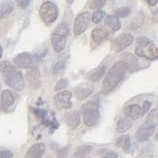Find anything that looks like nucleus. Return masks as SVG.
<instances>
[{
  "label": "nucleus",
  "mask_w": 158,
  "mask_h": 158,
  "mask_svg": "<svg viewBox=\"0 0 158 158\" xmlns=\"http://www.w3.org/2000/svg\"><path fill=\"white\" fill-rule=\"evenodd\" d=\"M0 73L5 83L13 90L21 92L25 88V81L21 70L10 62L5 60L0 64Z\"/></svg>",
  "instance_id": "f257e3e1"
},
{
  "label": "nucleus",
  "mask_w": 158,
  "mask_h": 158,
  "mask_svg": "<svg viewBox=\"0 0 158 158\" xmlns=\"http://www.w3.org/2000/svg\"><path fill=\"white\" fill-rule=\"evenodd\" d=\"M126 66L122 60L117 62L113 64V66L108 70L106 75V78L102 85V93L108 94L117 86L125 76Z\"/></svg>",
  "instance_id": "f03ea898"
},
{
  "label": "nucleus",
  "mask_w": 158,
  "mask_h": 158,
  "mask_svg": "<svg viewBox=\"0 0 158 158\" xmlns=\"http://www.w3.org/2000/svg\"><path fill=\"white\" fill-rule=\"evenodd\" d=\"M81 112L83 121L86 126L92 127L99 122L100 119V105L98 101H89L82 106Z\"/></svg>",
  "instance_id": "7ed1b4c3"
},
{
  "label": "nucleus",
  "mask_w": 158,
  "mask_h": 158,
  "mask_svg": "<svg viewBox=\"0 0 158 158\" xmlns=\"http://www.w3.org/2000/svg\"><path fill=\"white\" fill-rule=\"evenodd\" d=\"M137 56L144 58L149 60H155L158 58V49L154 42L142 37L138 40V46L135 49Z\"/></svg>",
  "instance_id": "20e7f679"
},
{
  "label": "nucleus",
  "mask_w": 158,
  "mask_h": 158,
  "mask_svg": "<svg viewBox=\"0 0 158 158\" xmlns=\"http://www.w3.org/2000/svg\"><path fill=\"white\" fill-rule=\"evenodd\" d=\"M39 15L44 23L52 25L58 19L59 16V10L57 5L51 1H46L42 3L39 9Z\"/></svg>",
  "instance_id": "39448f33"
},
{
  "label": "nucleus",
  "mask_w": 158,
  "mask_h": 158,
  "mask_svg": "<svg viewBox=\"0 0 158 158\" xmlns=\"http://www.w3.org/2000/svg\"><path fill=\"white\" fill-rule=\"evenodd\" d=\"M71 97H72V94L70 91L64 90V91H62V92H59L54 97L55 107L57 109H60V110L70 108L72 106Z\"/></svg>",
  "instance_id": "423d86ee"
},
{
  "label": "nucleus",
  "mask_w": 158,
  "mask_h": 158,
  "mask_svg": "<svg viewBox=\"0 0 158 158\" xmlns=\"http://www.w3.org/2000/svg\"><path fill=\"white\" fill-rule=\"evenodd\" d=\"M91 21V15L89 12H82L79 14L74 21L73 31L75 36H79L87 29Z\"/></svg>",
  "instance_id": "0eeeda50"
},
{
  "label": "nucleus",
  "mask_w": 158,
  "mask_h": 158,
  "mask_svg": "<svg viewBox=\"0 0 158 158\" xmlns=\"http://www.w3.org/2000/svg\"><path fill=\"white\" fill-rule=\"evenodd\" d=\"M134 41V36L129 32H124L122 34L118 35L116 38L112 41V49L114 52L119 53L129 47Z\"/></svg>",
  "instance_id": "6e6552de"
},
{
  "label": "nucleus",
  "mask_w": 158,
  "mask_h": 158,
  "mask_svg": "<svg viewBox=\"0 0 158 158\" xmlns=\"http://www.w3.org/2000/svg\"><path fill=\"white\" fill-rule=\"evenodd\" d=\"M14 63L21 69H32L33 68V58L30 54L23 52L15 57Z\"/></svg>",
  "instance_id": "1a4fd4ad"
},
{
  "label": "nucleus",
  "mask_w": 158,
  "mask_h": 158,
  "mask_svg": "<svg viewBox=\"0 0 158 158\" xmlns=\"http://www.w3.org/2000/svg\"><path fill=\"white\" fill-rule=\"evenodd\" d=\"M155 131V124H147L142 126L137 133H136V139L139 143H143L148 141V139L153 135Z\"/></svg>",
  "instance_id": "9d476101"
},
{
  "label": "nucleus",
  "mask_w": 158,
  "mask_h": 158,
  "mask_svg": "<svg viewBox=\"0 0 158 158\" xmlns=\"http://www.w3.org/2000/svg\"><path fill=\"white\" fill-rule=\"evenodd\" d=\"M15 102V95L10 90H4L1 93L0 98V108L3 111H8V109L14 105Z\"/></svg>",
  "instance_id": "9b49d317"
},
{
  "label": "nucleus",
  "mask_w": 158,
  "mask_h": 158,
  "mask_svg": "<svg viewBox=\"0 0 158 158\" xmlns=\"http://www.w3.org/2000/svg\"><path fill=\"white\" fill-rule=\"evenodd\" d=\"M91 36H92V40L96 44H101L102 42H104L106 39H107V37L109 36V31L106 27L100 26L95 27L92 30Z\"/></svg>",
  "instance_id": "f8f14e48"
},
{
  "label": "nucleus",
  "mask_w": 158,
  "mask_h": 158,
  "mask_svg": "<svg viewBox=\"0 0 158 158\" xmlns=\"http://www.w3.org/2000/svg\"><path fill=\"white\" fill-rule=\"evenodd\" d=\"M64 122L68 124V126L70 129L74 130L80 124V112L78 110H73L68 112L64 115Z\"/></svg>",
  "instance_id": "ddd939ff"
},
{
  "label": "nucleus",
  "mask_w": 158,
  "mask_h": 158,
  "mask_svg": "<svg viewBox=\"0 0 158 158\" xmlns=\"http://www.w3.org/2000/svg\"><path fill=\"white\" fill-rule=\"evenodd\" d=\"M45 152V144L42 143H34L27 151L26 158H42Z\"/></svg>",
  "instance_id": "4468645a"
},
{
  "label": "nucleus",
  "mask_w": 158,
  "mask_h": 158,
  "mask_svg": "<svg viewBox=\"0 0 158 158\" xmlns=\"http://www.w3.org/2000/svg\"><path fill=\"white\" fill-rule=\"evenodd\" d=\"M27 80L29 83V86L33 89L40 87V72L36 68L30 69L27 73Z\"/></svg>",
  "instance_id": "2eb2a0df"
},
{
  "label": "nucleus",
  "mask_w": 158,
  "mask_h": 158,
  "mask_svg": "<svg viewBox=\"0 0 158 158\" xmlns=\"http://www.w3.org/2000/svg\"><path fill=\"white\" fill-rule=\"evenodd\" d=\"M122 62L126 66V70H128L129 72H135L139 69V60L137 57L132 54H125Z\"/></svg>",
  "instance_id": "dca6fc26"
},
{
  "label": "nucleus",
  "mask_w": 158,
  "mask_h": 158,
  "mask_svg": "<svg viewBox=\"0 0 158 158\" xmlns=\"http://www.w3.org/2000/svg\"><path fill=\"white\" fill-rule=\"evenodd\" d=\"M51 42H52V45L54 47V50L57 53H60L64 50V48L66 46V37L52 33Z\"/></svg>",
  "instance_id": "f3484780"
},
{
  "label": "nucleus",
  "mask_w": 158,
  "mask_h": 158,
  "mask_svg": "<svg viewBox=\"0 0 158 158\" xmlns=\"http://www.w3.org/2000/svg\"><path fill=\"white\" fill-rule=\"evenodd\" d=\"M125 116L130 118L131 120H137L141 115V106L138 104H132L126 106L124 108Z\"/></svg>",
  "instance_id": "a211bd4d"
},
{
  "label": "nucleus",
  "mask_w": 158,
  "mask_h": 158,
  "mask_svg": "<svg viewBox=\"0 0 158 158\" xmlns=\"http://www.w3.org/2000/svg\"><path fill=\"white\" fill-rule=\"evenodd\" d=\"M132 125H133V122L130 118H128L127 116L120 117L117 120V125H116L117 133L123 134V133L127 132L132 127Z\"/></svg>",
  "instance_id": "6ab92c4d"
},
{
  "label": "nucleus",
  "mask_w": 158,
  "mask_h": 158,
  "mask_svg": "<svg viewBox=\"0 0 158 158\" xmlns=\"http://www.w3.org/2000/svg\"><path fill=\"white\" fill-rule=\"evenodd\" d=\"M31 111L33 112V114L35 115V116L41 121L42 124H44L46 126L50 125L51 121L47 117V111L46 110H44V109H42V108H38V107H31Z\"/></svg>",
  "instance_id": "aec40b11"
},
{
  "label": "nucleus",
  "mask_w": 158,
  "mask_h": 158,
  "mask_svg": "<svg viewBox=\"0 0 158 158\" xmlns=\"http://www.w3.org/2000/svg\"><path fill=\"white\" fill-rule=\"evenodd\" d=\"M106 25L107 27H110L113 31H118V30L121 28V23H120V21L119 19L114 15H109L106 18Z\"/></svg>",
  "instance_id": "412c9836"
},
{
  "label": "nucleus",
  "mask_w": 158,
  "mask_h": 158,
  "mask_svg": "<svg viewBox=\"0 0 158 158\" xmlns=\"http://www.w3.org/2000/svg\"><path fill=\"white\" fill-rule=\"evenodd\" d=\"M106 69V64H102V65L100 66V68L96 69L95 70H93V71L89 74V76H88L89 80L93 81V82L99 81L100 79L102 77V75H105Z\"/></svg>",
  "instance_id": "4be33fe9"
},
{
  "label": "nucleus",
  "mask_w": 158,
  "mask_h": 158,
  "mask_svg": "<svg viewBox=\"0 0 158 158\" xmlns=\"http://www.w3.org/2000/svg\"><path fill=\"white\" fill-rule=\"evenodd\" d=\"M93 92V87L91 86H84V87H77L75 89V94L78 100H84L88 98L91 95V93Z\"/></svg>",
  "instance_id": "5701e85b"
},
{
  "label": "nucleus",
  "mask_w": 158,
  "mask_h": 158,
  "mask_svg": "<svg viewBox=\"0 0 158 158\" xmlns=\"http://www.w3.org/2000/svg\"><path fill=\"white\" fill-rule=\"evenodd\" d=\"M116 147L122 148L125 151H128L131 147V138L129 135H122L116 139Z\"/></svg>",
  "instance_id": "b1692460"
},
{
  "label": "nucleus",
  "mask_w": 158,
  "mask_h": 158,
  "mask_svg": "<svg viewBox=\"0 0 158 158\" xmlns=\"http://www.w3.org/2000/svg\"><path fill=\"white\" fill-rule=\"evenodd\" d=\"M69 23H60V25H58L56 27H55L53 33L58 34L60 36H64V37H68L69 34Z\"/></svg>",
  "instance_id": "393cba45"
},
{
  "label": "nucleus",
  "mask_w": 158,
  "mask_h": 158,
  "mask_svg": "<svg viewBox=\"0 0 158 158\" xmlns=\"http://www.w3.org/2000/svg\"><path fill=\"white\" fill-rule=\"evenodd\" d=\"M13 6L10 3H3L0 5V20L9 17L12 12H13Z\"/></svg>",
  "instance_id": "a878e982"
},
{
  "label": "nucleus",
  "mask_w": 158,
  "mask_h": 158,
  "mask_svg": "<svg viewBox=\"0 0 158 158\" xmlns=\"http://www.w3.org/2000/svg\"><path fill=\"white\" fill-rule=\"evenodd\" d=\"M93 148L91 147V145H81V147H79L77 148V150L75 151L74 153V156L73 158H81V157H84V156H87L88 153H90L91 151H92Z\"/></svg>",
  "instance_id": "bb28decb"
},
{
  "label": "nucleus",
  "mask_w": 158,
  "mask_h": 158,
  "mask_svg": "<svg viewBox=\"0 0 158 158\" xmlns=\"http://www.w3.org/2000/svg\"><path fill=\"white\" fill-rule=\"evenodd\" d=\"M66 65V60L65 59H60L58 62L55 64L54 68H53V73L54 74H59L60 72H63L65 69Z\"/></svg>",
  "instance_id": "cd10ccee"
},
{
  "label": "nucleus",
  "mask_w": 158,
  "mask_h": 158,
  "mask_svg": "<svg viewBox=\"0 0 158 158\" xmlns=\"http://www.w3.org/2000/svg\"><path fill=\"white\" fill-rule=\"evenodd\" d=\"M130 13H131V9L129 7H126V6H124V7L117 8L116 10L114 11V14L116 15L117 18L118 17H120V18H125L127 16H129Z\"/></svg>",
  "instance_id": "c85d7f7f"
},
{
  "label": "nucleus",
  "mask_w": 158,
  "mask_h": 158,
  "mask_svg": "<svg viewBox=\"0 0 158 158\" xmlns=\"http://www.w3.org/2000/svg\"><path fill=\"white\" fill-rule=\"evenodd\" d=\"M106 17V13L104 11L102 10H98L93 13L92 15V22L94 23H100L102 20H104V18Z\"/></svg>",
  "instance_id": "c756f323"
},
{
  "label": "nucleus",
  "mask_w": 158,
  "mask_h": 158,
  "mask_svg": "<svg viewBox=\"0 0 158 158\" xmlns=\"http://www.w3.org/2000/svg\"><path fill=\"white\" fill-rule=\"evenodd\" d=\"M106 0H94V1L90 2L89 7H90V9H96L97 11H98L100 8L104 7V6L106 5Z\"/></svg>",
  "instance_id": "7c9ffc66"
},
{
  "label": "nucleus",
  "mask_w": 158,
  "mask_h": 158,
  "mask_svg": "<svg viewBox=\"0 0 158 158\" xmlns=\"http://www.w3.org/2000/svg\"><path fill=\"white\" fill-rule=\"evenodd\" d=\"M69 85V80L66 78H63L56 84L55 86V91H62L63 89H64L66 86Z\"/></svg>",
  "instance_id": "2f4dec72"
},
{
  "label": "nucleus",
  "mask_w": 158,
  "mask_h": 158,
  "mask_svg": "<svg viewBox=\"0 0 158 158\" xmlns=\"http://www.w3.org/2000/svg\"><path fill=\"white\" fill-rule=\"evenodd\" d=\"M69 147H64L63 148H60L57 152V158H65L69 154Z\"/></svg>",
  "instance_id": "473e14b6"
},
{
  "label": "nucleus",
  "mask_w": 158,
  "mask_h": 158,
  "mask_svg": "<svg viewBox=\"0 0 158 158\" xmlns=\"http://www.w3.org/2000/svg\"><path fill=\"white\" fill-rule=\"evenodd\" d=\"M151 106V102L149 101H145L143 104V106H141V115H145Z\"/></svg>",
  "instance_id": "72a5a7b5"
},
{
  "label": "nucleus",
  "mask_w": 158,
  "mask_h": 158,
  "mask_svg": "<svg viewBox=\"0 0 158 158\" xmlns=\"http://www.w3.org/2000/svg\"><path fill=\"white\" fill-rule=\"evenodd\" d=\"M156 118H157V109L154 108L153 110L150 111V114L148 115V117L147 118L148 124H150V122H153V119H154V121H156Z\"/></svg>",
  "instance_id": "f704fd0d"
},
{
  "label": "nucleus",
  "mask_w": 158,
  "mask_h": 158,
  "mask_svg": "<svg viewBox=\"0 0 158 158\" xmlns=\"http://www.w3.org/2000/svg\"><path fill=\"white\" fill-rule=\"evenodd\" d=\"M0 158H13V153L10 150L0 151Z\"/></svg>",
  "instance_id": "c9c22d12"
},
{
  "label": "nucleus",
  "mask_w": 158,
  "mask_h": 158,
  "mask_svg": "<svg viewBox=\"0 0 158 158\" xmlns=\"http://www.w3.org/2000/svg\"><path fill=\"white\" fill-rule=\"evenodd\" d=\"M104 158H118V154L114 151H106L104 154Z\"/></svg>",
  "instance_id": "e433bc0d"
},
{
  "label": "nucleus",
  "mask_w": 158,
  "mask_h": 158,
  "mask_svg": "<svg viewBox=\"0 0 158 158\" xmlns=\"http://www.w3.org/2000/svg\"><path fill=\"white\" fill-rule=\"evenodd\" d=\"M29 3L30 2L28 1V0H25V1H18V4H19V6L22 9H26L29 5Z\"/></svg>",
  "instance_id": "4c0bfd02"
},
{
  "label": "nucleus",
  "mask_w": 158,
  "mask_h": 158,
  "mask_svg": "<svg viewBox=\"0 0 158 158\" xmlns=\"http://www.w3.org/2000/svg\"><path fill=\"white\" fill-rule=\"evenodd\" d=\"M147 3L149 5V6H154V5H156L157 4V1H155V0H147Z\"/></svg>",
  "instance_id": "58836bf2"
},
{
  "label": "nucleus",
  "mask_w": 158,
  "mask_h": 158,
  "mask_svg": "<svg viewBox=\"0 0 158 158\" xmlns=\"http://www.w3.org/2000/svg\"><path fill=\"white\" fill-rule=\"evenodd\" d=\"M2 55H3V49H2V47L0 46V59L2 58Z\"/></svg>",
  "instance_id": "ea45409f"
},
{
  "label": "nucleus",
  "mask_w": 158,
  "mask_h": 158,
  "mask_svg": "<svg viewBox=\"0 0 158 158\" xmlns=\"http://www.w3.org/2000/svg\"><path fill=\"white\" fill-rule=\"evenodd\" d=\"M81 158H91V157H89V156H84V157H81Z\"/></svg>",
  "instance_id": "a19ab883"
}]
</instances>
